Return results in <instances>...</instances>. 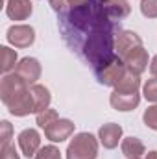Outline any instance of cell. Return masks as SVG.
Listing matches in <instances>:
<instances>
[{"label": "cell", "mask_w": 157, "mask_h": 159, "mask_svg": "<svg viewBox=\"0 0 157 159\" xmlns=\"http://www.w3.org/2000/svg\"><path fill=\"white\" fill-rule=\"evenodd\" d=\"M115 28H120V22L109 17L104 0H91L79 7H65L59 13L61 37L72 52H78L91 37Z\"/></svg>", "instance_id": "1"}, {"label": "cell", "mask_w": 157, "mask_h": 159, "mask_svg": "<svg viewBox=\"0 0 157 159\" xmlns=\"http://www.w3.org/2000/svg\"><path fill=\"white\" fill-rule=\"evenodd\" d=\"M24 80L17 74H6L0 81V98L7 111L15 117H26L34 113V96Z\"/></svg>", "instance_id": "2"}, {"label": "cell", "mask_w": 157, "mask_h": 159, "mask_svg": "<svg viewBox=\"0 0 157 159\" xmlns=\"http://www.w3.org/2000/svg\"><path fill=\"white\" fill-rule=\"evenodd\" d=\"M98 156V139L89 133H76L67 146V159H96Z\"/></svg>", "instance_id": "3"}, {"label": "cell", "mask_w": 157, "mask_h": 159, "mask_svg": "<svg viewBox=\"0 0 157 159\" xmlns=\"http://www.w3.org/2000/svg\"><path fill=\"white\" fill-rule=\"evenodd\" d=\"M6 37L15 48H28L35 43V30L28 24H13L7 28Z\"/></svg>", "instance_id": "4"}, {"label": "cell", "mask_w": 157, "mask_h": 159, "mask_svg": "<svg viewBox=\"0 0 157 159\" xmlns=\"http://www.w3.org/2000/svg\"><path fill=\"white\" fill-rule=\"evenodd\" d=\"M128 72L122 57H117L115 61H111L109 65H105L104 69H100L98 72H94V76L98 80V83L102 85H109V87H115L118 81L122 80V76Z\"/></svg>", "instance_id": "5"}, {"label": "cell", "mask_w": 157, "mask_h": 159, "mask_svg": "<svg viewBox=\"0 0 157 159\" xmlns=\"http://www.w3.org/2000/svg\"><path fill=\"white\" fill-rule=\"evenodd\" d=\"M41 72H43L41 63L35 57H22L15 67V74L20 80H24L28 85L37 83V80L41 78Z\"/></svg>", "instance_id": "6"}, {"label": "cell", "mask_w": 157, "mask_h": 159, "mask_svg": "<svg viewBox=\"0 0 157 159\" xmlns=\"http://www.w3.org/2000/svg\"><path fill=\"white\" fill-rule=\"evenodd\" d=\"M74 133V122L69 119H57L44 128V135L52 143H63Z\"/></svg>", "instance_id": "7"}, {"label": "cell", "mask_w": 157, "mask_h": 159, "mask_svg": "<svg viewBox=\"0 0 157 159\" xmlns=\"http://www.w3.org/2000/svg\"><path fill=\"white\" fill-rule=\"evenodd\" d=\"M19 148L26 157H35V154L41 150V135L37 129L26 128L19 133Z\"/></svg>", "instance_id": "8"}, {"label": "cell", "mask_w": 157, "mask_h": 159, "mask_svg": "<svg viewBox=\"0 0 157 159\" xmlns=\"http://www.w3.org/2000/svg\"><path fill=\"white\" fill-rule=\"evenodd\" d=\"M122 61H124V65H126V69L129 72L141 76L148 69V52L144 50V46H137L129 54H126L122 57Z\"/></svg>", "instance_id": "9"}, {"label": "cell", "mask_w": 157, "mask_h": 159, "mask_svg": "<svg viewBox=\"0 0 157 159\" xmlns=\"http://www.w3.org/2000/svg\"><path fill=\"white\" fill-rule=\"evenodd\" d=\"M141 102V94L139 93H118L113 91L111 96H109V104L113 109L117 111H133Z\"/></svg>", "instance_id": "10"}, {"label": "cell", "mask_w": 157, "mask_h": 159, "mask_svg": "<svg viewBox=\"0 0 157 159\" xmlns=\"http://www.w3.org/2000/svg\"><path fill=\"white\" fill-rule=\"evenodd\" d=\"M98 139H100V143H102L104 148H107V150L117 148L118 143H120V139H122V126L117 124V122H107V124H104V126L98 129Z\"/></svg>", "instance_id": "11"}, {"label": "cell", "mask_w": 157, "mask_h": 159, "mask_svg": "<svg viewBox=\"0 0 157 159\" xmlns=\"http://www.w3.org/2000/svg\"><path fill=\"white\" fill-rule=\"evenodd\" d=\"M137 46H142V39L139 37V34L131 32V30H122L117 35L115 41V52H117L118 57H124L126 54H129L133 48Z\"/></svg>", "instance_id": "12"}, {"label": "cell", "mask_w": 157, "mask_h": 159, "mask_svg": "<svg viewBox=\"0 0 157 159\" xmlns=\"http://www.w3.org/2000/svg\"><path fill=\"white\" fill-rule=\"evenodd\" d=\"M34 6L30 0H7L6 2V15L11 20H26L30 19Z\"/></svg>", "instance_id": "13"}, {"label": "cell", "mask_w": 157, "mask_h": 159, "mask_svg": "<svg viewBox=\"0 0 157 159\" xmlns=\"http://www.w3.org/2000/svg\"><path fill=\"white\" fill-rule=\"evenodd\" d=\"M30 91H32V96H34V113H35V115L50 107L52 94H50V91H48L44 85L34 83V85L30 87Z\"/></svg>", "instance_id": "14"}, {"label": "cell", "mask_w": 157, "mask_h": 159, "mask_svg": "<svg viewBox=\"0 0 157 159\" xmlns=\"http://www.w3.org/2000/svg\"><path fill=\"white\" fill-rule=\"evenodd\" d=\"M104 6L113 20H124L131 13V6L128 0H104Z\"/></svg>", "instance_id": "15"}, {"label": "cell", "mask_w": 157, "mask_h": 159, "mask_svg": "<svg viewBox=\"0 0 157 159\" xmlns=\"http://www.w3.org/2000/svg\"><path fill=\"white\" fill-rule=\"evenodd\" d=\"M120 148H122V154L128 159H139L142 154H146V148H144L142 141L137 139V137H126V139H122Z\"/></svg>", "instance_id": "16"}, {"label": "cell", "mask_w": 157, "mask_h": 159, "mask_svg": "<svg viewBox=\"0 0 157 159\" xmlns=\"http://www.w3.org/2000/svg\"><path fill=\"white\" fill-rule=\"evenodd\" d=\"M139 89H141V76H137L129 70L113 87V91H118V93H139Z\"/></svg>", "instance_id": "17"}, {"label": "cell", "mask_w": 157, "mask_h": 159, "mask_svg": "<svg viewBox=\"0 0 157 159\" xmlns=\"http://www.w3.org/2000/svg\"><path fill=\"white\" fill-rule=\"evenodd\" d=\"M17 67V52L9 46H0V70L7 74Z\"/></svg>", "instance_id": "18"}, {"label": "cell", "mask_w": 157, "mask_h": 159, "mask_svg": "<svg viewBox=\"0 0 157 159\" xmlns=\"http://www.w3.org/2000/svg\"><path fill=\"white\" fill-rule=\"evenodd\" d=\"M57 119H59V117H57V111H56V109H50V107L35 115V122H37V126L43 128V129H44L46 126H50L54 120H57Z\"/></svg>", "instance_id": "19"}, {"label": "cell", "mask_w": 157, "mask_h": 159, "mask_svg": "<svg viewBox=\"0 0 157 159\" xmlns=\"http://www.w3.org/2000/svg\"><path fill=\"white\" fill-rule=\"evenodd\" d=\"M142 94L148 102H154L157 104V76L150 78L144 85H142Z\"/></svg>", "instance_id": "20"}, {"label": "cell", "mask_w": 157, "mask_h": 159, "mask_svg": "<svg viewBox=\"0 0 157 159\" xmlns=\"http://www.w3.org/2000/svg\"><path fill=\"white\" fill-rule=\"evenodd\" d=\"M34 159H63V157H61V152H59L57 146L48 144V146H43L39 152L35 154Z\"/></svg>", "instance_id": "21"}, {"label": "cell", "mask_w": 157, "mask_h": 159, "mask_svg": "<svg viewBox=\"0 0 157 159\" xmlns=\"http://www.w3.org/2000/svg\"><path fill=\"white\" fill-rule=\"evenodd\" d=\"M142 122L146 124V128L155 129L157 131V104L150 106V107L144 111V115H142Z\"/></svg>", "instance_id": "22"}, {"label": "cell", "mask_w": 157, "mask_h": 159, "mask_svg": "<svg viewBox=\"0 0 157 159\" xmlns=\"http://www.w3.org/2000/svg\"><path fill=\"white\" fill-rule=\"evenodd\" d=\"M11 137H13V126L7 120H2L0 122V141H2V148L9 146Z\"/></svg>", "instance_id": "23"}, {"label": "cell", "mask_w": 157, "mask_h": 159, "mask_svg": "<svg viewBox=\"0 0 157 159\" xmlns=\"http://www.w3.org/2000/svg\"><path fill=\"white\" fill-rule=\"evenodd\" d=\"M141 13L146 19H157V0H142L141 2Z\"/></svg>", "instance_id": "24"}, {"label": "cell", "mask_w": 157, "mask_h": 159, "mask_svg": "<svg viewBox=\"0 0 157 159\" xmlns=\"http://www.w3.org/2000/svg\"><path fill=\"white\" fill-rule=\"evenodd\" d=\"M2 159H20L19 157V154H17V150H15V146H6V148H2Z\"/></svg>", "instance_id": "25"}, {"label": "cell", "mask_w": 157, "mask_h": 159, "mask_svg": "<svg viewBox=\"0 0 157 159\" xmlns=\"http://www.w3.org/2000/svg\"><path fill=\"white\" fill-rule=\"evenodd\" d=\"M50 6H52V9H54V11L61 13V11L67 7V0H50Z\"/></svg>", "instance_id": "26"}, {"label": "cell", "mask_w": 157, "mask_h": 159, "mask_svg": "<svg viewBox=\"0 0 157 159\" xmlns=\"http://www.w3.org/2000/svg\"><path fill=\"white\" fill-rule=\"evenodd\" d=\"M150 72H152V76H157V56H154V59L150 63Z\"/></svg>", "instance_id": "27"}, {"label": "cell", "mask_w": 157, "mask_h": 159, "mask_svg": "<svg viewBox=\"0 0 157 159\" xmlns=\"http://www.w3.org/2000/svg\"><path fill=\"white\" fill-rule=\"evenodd\" d=\"M144 159H157V150H152V152H148V156Z\"/></svg>", "instance_id": "28"}, {"label": "cell", "mask_w": 157, "mask_h": 159, "mask_svg": "<svg viewBox=\"0 0 157 159\" xmlns=\"http://www.w3.org/2000/svg\"><path fill=\"white\" fill-rule=\"evenodd\" d=\"M139 159H141V157H139Z\"/></svg>", "instance_id": "29"}]
</instances>
